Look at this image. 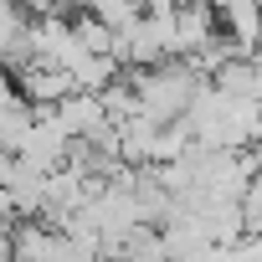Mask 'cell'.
<instances>
[{
    "label": "cell",
    "mask_w": 262,
    "mask_h": 262,
    "mask_svg": "<svg viewBox=\"0 0 262 262\" xmlns=\"http://www.w3.org/2000/svg\"><path fill=\"white\" fill-rule=\"evenodd\" d=\"M257 52H262V36H257Z\"/></svg>",
    "instance_id": "obj_1"
}]
</instances>
